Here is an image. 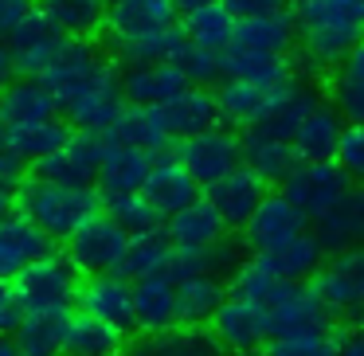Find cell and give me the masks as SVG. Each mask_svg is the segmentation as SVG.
Returning a JSON list of instances; mask_svg holds the SVG:
<instances>
[{
	"instance_id": "20",
	"label": "cell",
	"mask_w": 364,
	"mask_h": 356,
	"mask_svg": "<svg viewBox=\"0 0 364 356\" xmlns=\"http://www.w3.org/2000/svg\"><path fill=\"white\" fill-rule=\"evenodd\" d=\"M59 102L40 79H16L0 90V122L12 129H32L55 122Z\"/></svg>"
},
{
	"instance_id": "55",
	"label": "cell",
	"mask_w": 364,
	"mask_h": 356,
	"mask_svg": "<svg viewBox=\"0 0 364 356\" xmlns=\"http://www.w3.org/2000/svg\"><path fill=\"white\" fill-rule=\"evenodd\" d=\"M16 212V192L12 188H0V220H9Z\"/></svg>"
},
{
	"instance_id": "18",
	"label": "cell",
	"mask_w": 364,
	"mask_h": 356,
	"mask_svg": "<svg viewBox=\"0 0 364 356\" xmlns=\"http://www.w3.org/2000/svg\"><path fill=\"white\" fill-rule=\"evenodd\" d=\"M134 313H137V333H168L181 325V286L168 274H153L134 282Z\"/></svg>"
},
{
	"instance_id": "54",
	"label": "cell",
	"mask_w": 364,
	"mask_h": 356,
	"mask_svg": "<svg viewBox=\"0 0 364 356\" xmlns=\"http://www.w3.org/2000/svg\"><path fill=\"white\" fill-rule=\"evenodd\" d=\"M9 82H16V59H12L9 43L0 40V90L9 87Z\"/></svg>"
},
{
	"instance_id": "41",
	"label": "cell",
	"mask_w": 364,
	"mask_h": 356,
	"mask_svg": "<svg viewBox=\"0 0 364 356\" xmlns=\"http://www.w3.org/2000/svg\"><path fill=\"white\" fill-rule=\"evenodd\" d=\"M325 259H329V254H325L321 239H317L314 231H306V235H298L294 243H286L282 251L270 254V262H274L278 278H282V282H290V286H301L306 278L314 282V278L321 274Z\"/></svg>"
},
{
	"instance_id": "5",
	"label": "cell",
	"mask_w": 364,
	"mask_h": 356,
	"mask_svg": "<svg viewBox=\"0 0 364 356\" xmlns=\"http://www.w3.org/2000/svg\"><path fill=\"white\" fill-rule=\"evenodd\" d=\"M321 102L325 98L317 95V82H309L306 75L298 71L286 87H278L274 95L267 98V110H262L259 122L247 129V137H259V141H290L294 145L301 122H306Z\"/></svg>"
},
{
	"instance_id": "43",
	"label": "cell",
	"mask_w": 364,
	"mask_h": 356,
	"mask_svg": "<svg viewBox=\"0 0 364 356\" xmlns=\"http://www.w3.org/2000/svg\"><path fill=\"white\" fill-rule=\"evenodd\" d=\"M106 215L126 231L129 239L134 235H153V231H165L168 215L153 204L145 192H134V196H114L106 200Z\"/></svg>"
},
{
	"instance_id": "17",
	"label": "cell",
	"mask_w": 364,
	"mask_h": 356,
	"mask_svg": "<svg viewBox=\"0 0 364 356\" xmlns=\"http://www.w3.org/2000/svg\"><path fill=\"white\" fill-rule=\"evenodd\" d=\"M48 254H51V239L32 220H24L20 212L0 220V278L4 282H16L32 262L48 259Z\"/></svg>"
},
{
	"instance_id": "58",
	"label": "cell",
	"mask_w": 364,
	"mask_h": 356,
	"mask_svg": "<svg viewBox=\"0 0 364 356\" xmlns=\"http://www.w3.org/2000/svg\"><path fill=\"white\" fill-rule=\"evenodd\" d=\"M282 4H294V9H298V4H306V0H282Z\"/></svg>"
},
{
	"instance_id": "47",
	"label": "cell",
	"mask_w": 364,
	"mask_h": 356,
	"mask_svg": "<svg viewBox=\"0 0 364 356\" xmlns=\"http://www.w3.org/2000/svg\"><path fill=\"white\" fill-rule=\"evenodd\" d=\"M262 356H337V333L325 337H274Z\"/></svg>"
},
{
	"instance_id": "23",
	"label": "cell",
	"mask_w": 364,
	"mask_h": 356,
	"mask_svg": "<svg viewBox=\"0 0 364 356\" xmlns=\"http://www.w3.org/2000/svg\"><path fill=\"white\" fill-rule=\"evenodd\" d=\"M122 90H126L129 106H149V110H165L176 95L188 90L184 75L176 71V63L161 67H137V71H122Z\"/></svg>"
},
{
	"instance_id": "25",
	"label": "cell",
	"mask_w": 364,
	"mask_h": 356,
	"mask_svg": "<svg viewBox=\"0 0 364 356\" xmlns=\"http://www.w3.org/2000/svg\"><path fill=\"white\" fill-rule=\"evenodd\" d=\"M314 235L321 239L325 254L348 251V247H364V184H353L348 196L321 223H314Z\"/></svg>"
},
{
	"instance_id": "30",
	"label": "cell",
	"mask_w": 364,
	"mask_h": 356,
	"mask_svg": "<svg viewBox=\"0 0 364 356\" xmlns=\"http://www.w3.org/2000/svg\"><path fill=\"white\" fill-rule=\"evenodd\" d=\"M223 71H228V79L251 82V87L274 95L278 87H286V82L298 75V63H290V59H278V55H255V51L231 48V51H223Z\"/></svg>"
},
{
	"instance_id": "33",
	"label": "cell",
	"mask_w": 364,
	"mask_h": 356,
	"mask_svg": "<svg viewBox=\"0 0 364 356\" xmlns=\"http://www.w3.org/2000/svg\"><path fill=\"white\" fill-rule=\"evenodd\" d=\"M176 286H181V325H192V329H208L212 317L223 309V301L231 298L228 278L215 274H196Z\"/></svg>"
},
{
	"instance_id": "10",
	"label": "cell",
	"mask_w": 364,
	"mask_h": 356,
	"mask_svg": "<svg viewBox=\"0 0 364 356\" xmlns=\"http://www.w3.org/2000/svg\"><path fill=\"white\" fill-rule=\"evenodd\" d=\"M208 329L215 333V340L228 356H255L270 345L267 306H255V301H243V298L223 301V309L212 317Z\"/></svg>"
},
{
	"instance_id": "13",
	"label": "cell",
	"mask_w": 364,
	"mask_h": 356,
	"mask_svg": "<svg viewBox=\"0 0 364 356\" xmlns=\"http://www.w3.org/2000/svg\"><path fill=\"white\" fill-rule=\"evenodd\" d=\"M79 313L95 317V321H106L114 329L137 333V313H134V282L122 274H95L82 282L79 290Z\"/></svg>"
},
{
	"instance_id": "21",
	"label": "cell",
	"mask_w": 364,
	"mask_h": 356,
	"mask_svg": "<svg viewBox=\"0 0 364 356\" xmlns=\"http://www.w3.org/2000/svg\"><path fill=\"white\" fill-rule=\"evenodd\" d=\"M231 48L255 51V55L290 59V51H298V16L282 9V12H270V16L247 20V24H239L235 43H231Z\"/></svg>"
},
{
	"instance_id": "60",
	"label": "cell",
	"mask_w": 364,
	"mask_h": 356,
	"mask_svg": "<svg viewBox=\"0 0 364 356\" xmlns=\"http://www.w3.org/2000/svg\"><path fill=\"white\" fill-rule=\"evenodd\" d=\"M259 356H262V352H259Z\"/></svg>"
},
{
	"instance_id": "38",
	"label": "cell",
	"mask_w": 364,
	"mask_h": 356,
	"mask_svg": "<svg viewBox=\"0 0 364 356\" xmlns=\"http://www.w3.org/2000/svg\"><path fill=\"white\" fill-rule=\"evenodd\" d=\"M137 356H228L220 348L212 329H192V325H176L168 333H153L141 337Z\"/></svg>"
},
{
	"instance_id": "8",
	"label": "cell",
	"mask_w": 364,
	"mask_h": 356,
	"mask_svg": "<svg viewBox=\"0 0 364 356\" xmlns=\"http://www.w3.org/2000/svg\"><path fill=\"white\" fill-rule=\"evenodd\" d=\"M176 161L192 173V180L200 188H212L223 176H231L235 168H243V141L235 137V129H212V134L188 137L176 145Z\"/></svg>"
},
{
	"instance_id": "15",
	"label": "cell",
	"mask_w": 364,
	"mask_h": 356,
	"mask_svg": "<svg viewBox=\"0 0 364 356\" xmlns=\"http://www.w3.org/2000/svg\"><path fill=\"white\" fill-rule=\"evenodd\" d=\"M176 0H106V32L110 40H137L176 28Z\"/></svg>"
},
{
	"instance_id": "42",
	"label": "cell",
	"mask_w": 364,
	"mask_h": 356,
	"mask_svg": "<svg viewBox=\"0 0 364 356\" xmlns=\"http://www.w3.org/2000/svg\"><path fill=\"white\" fill-rule=\"evenodd\" d=\"M243 165L255 168L262 180L286 184L294 176V168L301 165L298 149L290 141H259V137H243Z\"/></svg>"
},
{
	"instance_id": "37",
	"label": "cell",
	"mask_w": 364,
	"mask_h": 356,
	"mask_svg": "<svg viewBox=\"0 0 364 356\" xmlns=\"http://www.w3.org/2000/svg\"><path fill=\"white\" fill-rule=\"evenodd\" d=\"M286 286H290V282H282V278H278L270 254H247V259L239 262V270L231 274L228 290H231V298L255 301V306H270V301H274Z\"/></svg>"
},
{
	"instance_id": "46",
	"label": "cell",
	"mask_w": 364,
	"mask_h": 356,
	"mask_svg": "<svg viewBox=\"0 0 364 356\" xmlns=\"http://www.w3.org/2000/svg\"><path fill=\"white\" fill-rule=\"evenodd\" d=\"M173 63H176V71L184 75V82H188V87L228 82V71H223V51H208V48L188 43V48H184L181 55L173 59Z\"/></svg>"
},
{
	"instance_id": "56",
	"label": "cell",
	"mask_w": 364,
	"mask_h": 356,
	"mask_svg": "<svg viewBox=\"0 0 364 356\" xmlns=\"http://www.w3.org/2000/svg\"><path fill=\"white\" fill-rule=\"evenodd\" d=\"M208 4H220V0H176L181 16H184V12H196V9H208Z\"/></svg>"
},
{
	"instance_id": "48",
	"label": "cell",
	"mask_w": 364,
	"mask_h": 356,
	"mask_svg": "<svg viewBox=\"0 0 364 356\" xmlns=\"http://www.w3.org/2000/svg\"><path fill=\"white\" fill-rule=\"evenodd\" d=\"M341 165V173L353 184H364V126H348L345 137H341V149L333 157Z\"/></svg>"
},
{
	"instance_id": "1",
	"label": "cell",
	"mask_w": 364,
	"mask_h": 356,
	"mask_svg": "<svg viewBox=\"0 0 364 356\" xmlns=\"http://www.w3.org/2000/svg\"><path fill=\"white\" fill-rule=\"evenodd\" d=\"M16 212L32 220L51 243H71L90 220L106 212V196L98 188H63V184H48L40 176H28L16 188Z\"/></svg>"
},
{
	"instance_id": "6",
	"label": "cell",
	"mask_w": 364,
	"mask_h": 356,
	"mask_svg": "<svg viewBox=\"0 0 364 356\" xmlns=\"http://www.w3.org/2000/svg\"><path fill=\"white\" fill-rule=\"evenodd\" d=\"M309 286L333 309V317L364 325V247H348V251L329 254L321 274Z\"/></svg>"
},
{
	"instance_id": "12",
	"label": "cell",
	"mask_w": 364,
	"mask_h": 356,
	"mask_svg": "<svg viewBox=\"0 0 364 356\" xmlns=\"http://www.w3.org/2000/svg\"><path fill=\"white\" fill-rule=\"evenodd\" d=\"M306 231H309L306 215H301L282 192H270L267 204L255 212V220L239 231V239H243L247 254H274V251H282L286 243H294L298 235H306Z\"/></svg>"
},
{
	"instance_id": "53",
	"label": "cell",
	"mask_w": 364,
	"mask_h": 356,
	"mask_svg": "<svg viewBox=\"0 0 364 356\" xmlns=\"http://www.w3.org/2000/svg\"><path fill=\"white\" fill-rule=\"evenodd\" d=\"M337 356H364V325L337 333Z\"/></svg>"
},
{
	"instance_id": "7",
	"label": "cell",
	"mask_w": 364,
	"mask_h": 356,
	"mask_svg": "<svg viewBox=\"0 0 364 356\" xmlns=\"http://www.w3.org/2000/svg\"><path fill=\"white\" fill-rule=\"evenodd\" d=\"M106 153H110V137L106 134L75 129V137L59 153L36 161L32 176H40L48 184H63V188H90V184H98V168H102Z\"/></svg>"
},
{
	"instance_id": "59",
	"label": "cell",
	"mask_w": 364,
	"mask_h": 356,
	"mask_svg": "<svg viewBox=\"0 0 364 356\" xmlns=\"http://www.w3.org/2000/svg\"><path fill=\"white\" fill-rule=\"evenodd\" d=\"M122 356H137V352H122Z\"/></svg>"
},
{
	"instance_id": "19",
	"label": "cell",
	"mask_w": 364,
	"mask_h": 356,
	"mask_svg": "<svg viewBox=\"0 0 364 356\" xmlns=\"http://www.w3.org/2000/svg\"><path fill=\"white\" fill-rule=\"evenodd\" d=\"M161 122H165L168 137H176V141H188V137L220 129V102H215V90L188 87L184 95H176L173 102L161 110Z\"/></svg>"
},
{
	"instance_id": "32",
	"label": "cell",
	"mask_w": 364,
	"mask_h": 356,
	"mask_svg": "<svg viewBox=\"0 0 364 356\" xmlns=\"http://www.w3.org/2000/svg\"><path fill=\"white\" fill-rule=\"evenodd\" d=\"M67 329L71 313H24L12 340L20 356H67Z\"/></svg>"
},
{
	"instance_id": "2",
	"label": "cell",
	"mask_w": 364,
	"mask_h": 356,
	"mask_svg": "<svg viewBox=\"0 0 364 356\" xmlns=\"http://www.w3.org/2000/svg\"><path fill=\"white\" fill-rule=\"evenodd\" d=\"M118 79L114 71V55H106L95 40H71L51 71L40 75V82L51 90V98L59 102V114H71L87 95H95L102 82Z\"/></svg>"
},
{
	"instance_id": "49",
	"label": "cell",
	"mask_w": 364,
	"mask_h": 356,
	"mask_svg": "<svg viewBox=\"0 0 364 356\" xmlns=\"http://www.w3.org/2000/svg\"><path fill=\"white\" fill-rule=\"evenodd\" d=\"M32 12H36V0H0V40L9 43L28 24Z\"/></svg>"
},
{
	"instance_id": "29",
	"label": "cell",
	"mask_w": 364,
	"mask_h": 356,
	"mask_svg": "<svg viewBox=\"0 0 364 356\" xmlns=\"http://www.w3.org/2000/svg\"><path fill=\"white\" fill-rule=\"evenodd\" d=\"M36 12L67 40H90L106 28V0H36Z\"/></svg>"
},
{
	"instance_id": "51",
	"label": "cell",
	"mask_w": 364,
	"mask_h": 356,
	"mask_svg": "<svg viewBox=\"0 0 364 356\" xmlns=\"http://www.w3.org/2000/svg\"><path fill=\"white\" fill-rule=\"evenodd\" d=\"M20 321H24V309H20V301H16V290H12V282L0 278V333L12 337V333L20 329Z\"/></svg>"
},
{
	"instance_id": "31",
	"label": "cell",
	"mask_w": 364,
	"mask_h": 356,
	"mask_svg": "<svg viewBox=\"0 0 364 356\" xmlns=\"http://www.w3.org/2000/svg\"><path fill=\"white\" fill-rule=\"evenodd\" d=\"M188 48L181 24L168 28V32L157 36H137V40H110L114 51V63H122L126 71H137V67H161V63H173L181 51Z\"/></svg>"
},
{
	"instance_id": "40",
	"label": "cell",
	"mask_w": 364,
	"mask_h": 356,
	"mask_svg": "<svg viewBox=\"0 0 364 356\" xmlns=\"http://www.w3.org/2000/svg\"><path fill=\"white\" fill-rule=\"evenodd\" d=\"M126 352V333L106 321H95L87 313H71L67 329V356H122Z\"/></svg>"
},
{
	"instance_id": "24",
	"label": "cell",
	"mask_w": 364,
	"mask_h": 356,
	"mask_svg": "<svg viewBox=\"0 0 364 356\" xmlns=\"http://www.w3.org/2000/svg\"><path fill=\"white\" fill-rule=\"evenodd\" d=\"M141 192H145V196H149L165 215H176L181 207L196 204V200L204 196V188L192 180V173H188V168H184L176 157H157V161H153V173H149V180H145Z\"/></svg>"
},
{
	"instance_id": "27",
	"label": "cell",
	"mask_w": 364,
	"mask_h": 356,
	"mask_svg": "<svg viewBox=\"0 0 364 356\" xmlns=\"http://www.w3.org/2000/svg\"><path fill=\"white\" fill-rule=\"evenodd\" d=\"M153 161H157V157H149V153L110 145V153H106L102 168H98V192H102L106 200H114V196H134V192H141L145 180H149V173H153Z\"/></svg>"
},
{
	"instance_id": "9",
	"label": "cell",
	"mask_w": 364,
	"mask_h": 356,
	"mask_svg": "<svg viewBox=\"0 0 364 356\" xmlns=\"http://www.w3.org/2000/svg\"><path fill=\"white\" fill-rule=\"evenodd\" d=\"M270 340L274 337H325L333 329V309L317 298L314 286H286L267 306Z\"/></svg>"
},
{
	"instance_id": "35",
	"label": "cell",
	"mask_w": 364,
	"mask_h": 356,
	"mask_svg": "<svg viewBox=\"0 0 364 356\" xmlns=\"http://www.w3.org/2000/svg\"><path fill=\"white\" fill-rule=\"evenodd\" d=\"M176 259V247L168 239V231H153V235H134L126 247V259H122L118 274L129 278V282H141V278L153 274H168Z\"/></svg>"
},
{
	"instance_id": "16",
	"label": "cell",
	"mask_w": 364,
	"mask_h": 356,
	"mask_svg": "<svg viewBox=\"0 0 364 356\" xmlns=\"http://www.w3.org/2000/svg\"><path fill=\"white\" fill-rule=\"evenodd\" d=\"M67 43L71 40H67L63 32H55L40 12H32L28 24L9 40V48H12V59H16V71L28 75V79H40L43 71H51V67L63 59Z\"/></svg>"
},
{
	"instance_id": "34",
	"label": "cell",
	"mask_w": 364,
	"mask_h": 356,
	"mask_svg": "<svg viewBox=\"0 0 364 356\" xmlns=\"http://www.w3.org/2000/svg\"><path fill=\"white\" fill-rule=\"evenodd\" d=\"M181 32H184V40L196 43V48L231 51L235 32H239V20L231 16V9L220 0V4H208V9L184 12V16H181Z\"/></svg>"
},
{
	"instance_id": "36",
	"label": "cell",
	"mask_w": 364,
	"mask_h": 356,
	"mask_svg": "<svg viewBox=\"0 0 364 356\" xmlns=\"http://www.w3.org/2000/svg\"><path fill=\"white\" fill-rule=\"evenodd\" d=\"M329 102L341 110V118L348 126H364V40L329 75Z\"/></svg>"
},
{
	"instance_id": "26",
	"label": "cell",
	"mask_w": 364,
	"mask_h": 356,
	"mask_svg": "<svg viewBox=\"0 0 364 356\" xmlns=\"http://www.w3.org/2000/svg\"><path fill=\"white\" fill-rule=\"evenodd\" d=\"M106 137H110V145L149 153V157H165V145H168V129L161 122V110H149V106H126Z\"/></svg>"
},
{
	"instance_id": "3",
	"label": "cell",
	"mask_w": 364,
	"mask_h": 356,
	"mask_svg": "<svg viewBox=\"0 0 364 356\" xmlns=\"http://www.w3.org/2000/svg\"><path fill=\"white\" fill-rule=\"evenodd\" d=\"M12 290H16V301L24 313H71V306H79L82 274L67 254L51 251L48 259L32 262L12 282Z\"/></svg>"
},
{
	"instance_id": "45",
	"label": "cell",
	"mask_w": 364,
	"mask_h": 356,
	"mask_svg": "<svg viewBox=\"0 0 364 356\" xmlns=\"http://www.w3.org/2000/svg\"><path fill=\"white\" fill-rule=\"evenodd\" d=\"M71 137H75V126H67V122L55 118V122H48V126H32V129H12L9 126V141L4 145H12L28 165H36V161L59 153Z\"/></svg>"
},
{
	"instance_id": "11",
	"label": "cell",
	"mask_w": 364,
	"mask_h": 356,
	"mask_svg": "<svg viewBox=\"0 0 364 356\" xmlns=\"http://www.w3.org/2000/svg\"><path fill=\"white\" fill-rule=\"evenodd\" d=\"M126 247H129V235L110 220V215H98L90 220L79 235L67 243V259L75 262V270L87 278L95 274H118L122 259H126Z\"/></svg>"
},
{
	"instance_id": "52",
	"label": "cell",
	"mask_w": 364,
	"mask_h": 356,
	"mask_svg": "<svg viewBox=\"0 0 364 356\" xmlns=\"http://www.w3.org/2000/svg\"><path fill=\"white\" fill-rule=\"evenodd\" d=\"M231 9V16L239 20V24H247V20H259V16H270V12H282L286 4L282 0H223Z\"/></svg>"
},
{
	"instance_id": "44",
	"label": "cell",
	"mask_w": 364,
	"mask_h": 356,
	"mask_svg": "<svg viewBox=\"0 0 364 356\" xmlns=\"http://www.w3.org/2000/svg\"><path fill=\"white\" fill-rule=\"evenodd\" d=\"M301 32L314 28H356L364 32V0H306L294 9Z\"/></svg>"
},
{
	"instance_id": "14",
	"label": "cell",
	"mask_w": 364,
	"mask_h": 356,
	"mask_svg": "<svg viewBox=\"0 0 364 356\" xmlns=\"http://www.w3.org/2000/svg\"><path fill=\"white\" fill-rule=\"evenodd\" d=\"M208 204L220 212V220L228 223V231H243L247 223L255 220V212H259L262 204H267V180H262L255 168H235L231 176H223L220 184H212V188L204 192Z\"/></svg>"
},
{
	"instance_id": "4",
	"label": "cell",
	"mask_w": 364,
	"mask_h": 356,
	"mask_svg": "<svg viewBox=\"0 0 364 356\" xmlns=\"http://www.w3.org/2000/svg\"><path fill=\"white\" fill-rule=\"evenodd\" d=\"M353 180L341 173L337 161H301L294 168V176L282 184V196L306 215L309 223H321L341 200L348 196Z\"/></svg>"
},
{
	"instance_id": "57",
	"label": "cell",
	"mask_w": 364,
	"mask_h": 356,
	"mask_svg": "<svg viewBox=\"0 0 364 356\" xmlns=\"http://www.w3.org/2000/svg\"><path fill=\"white\" fill-rule=\"evenodd\" d=\"M0 356H20L16 340H12V337H4V333H0Z\"/></svg>"
},
{
	"instance_id": "50",
	"label": "cell",
	"mask_w": 364,
	"mask_h": 356,
	"mask_svg": "<svg viewBox=\"0 0 364 356\" xmlns=\"http://www.w3.org/2000/svg\"><path fill=\"white\" fill-rule=\"evenodd\" d=\"M28 176H32V173H28V161L20 157L12 145H0V188H12V192H16L20 184L28 180Z\"/></svg>"
},
{
	"instance_id": "28",
	"label": "cell",
	"mask_w": 364,
	"mask_h": 356,
	"mask_svg": "<svg viewBox=\"0 0 364 356\" xmlns=\"http://www.w3.org/2000/svg\"><path fill=\"white\" fill-rule=\"evenodd\" d=\"M348 122L341 118V110L333 102H321L306 122H301L298 137H294V149L301 161H333L341 149V137H345Z\"/></svg>"
},
{
	"instance_id": "22",
	"label": "cell",
	"mask_w": 364,
	"mask_h": 356,
	"mask_svg": "<svg viewBox=\"0 0 364 356\" xmlns=\"http://www.w3.org/2000/svg\"><path fill=\"white\" fill-rule=\"evenodd\" d=\"M165 231H168L176 251H208L212 243H220V239L228 235V223H223L220 212L208 204V196H200L196 204H188L176 215H168Z\"/></svg>"
},
{
	"instance_id": "39",
	"label": "cell",
	"mask_w": 364,
	"mask_h": 356,
	"mask_svg": "<svg viewBox=\"0 0 364 356\" xmlns=\"http://www.w3.org/2000/svg\"><path fill=\"white\" fill-rule=\"evenodd\" d=\"M267 90L251 87V82L228 79L215 87V102H220V126L223 129H251L259 114L267 110Z\"/></svg>"
}]
</instances>
